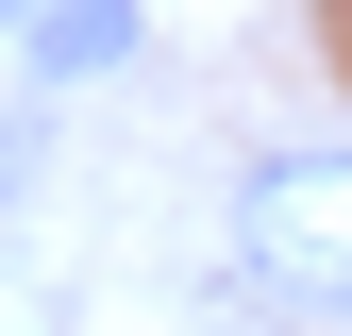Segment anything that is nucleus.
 I'll use <instances>...</instances> for the list:
<instances>
[{"instance_id": "f257e3e1", "label": "nucleus", "mask_w": 352, "mask_h": 336, "mask_svg": "<svg viewBox=\"0 0 352 336\" xmlns=\"http://www.w3.org/2000/svg\"><path fill=\"white\" fill-rule=\"evenodd\" d=\"M235 269L269 286V303H319L352 319V151H285L235 185Z\"/></svg>"}, {"instance_id": "f03ea898", "label": "nucleus", "mask_w": 352, "mask_h": 336, "mask_svg": "<svg viewBox=\"0 0 352 336\" xmlns=\"http://www.w3.org/2000/svg\"><path fill=\"white\" fill-rule=\"evenodd\" d=\"M118 51H135V0H51V17H34V67H51V84L118 67Z\"/></svg>"}, {"instance_id": "7ed1b4c3", "label": "nucleus", "mask_w": 352, "mask_h": 336, "mask_svg": "<svg viewBox=\"0 0 352 336\" xmlns=\"http://www.w3.org/2000/svg\"><path fill=\"white\" fill-rule=\"evenodd\" d=\"M0 17H17V34H34V17H51V0H0Z\"/></svg>"}]
</instances>
